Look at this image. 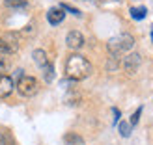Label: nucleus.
Segmentation results:
<instances>
[{"label": "nucleus", "instance_id": "nucleus-1", "mask_svg": "<svg viewBox=\"0 0 153 145\" xmlns=\"http://www.w3.org/2000/svg\"><path fill=\"white\" fill-rule=\"evenodd\" d=\"M91 74V63L80 54H71L65 62V76L73 82H80Z\"/></svg>", "mask_w": 153, "mask_h": 145}, {"label": "nucleus", "instance_id": "nucleus-2", "mask_svg": "<svg viewBox=\"0 0 153 145\" xmlns=\"http://www.w3.org/2000/svg\"><path fill=\"white\" fill-rule=\"evenodd\" d=\"M134 47V37L131 34H120L116 37H112V39L106 43V49H108L110 56H121V54H127V52H131Z\"/></svg>", "mask_w": 153, "mask_h": 145}, {"label": "nucleus", "instance_id": "nucleus-3", "mask_svg": "<svg viewBox=\"0 0 153 145\" xmlns=\"http://www.w3.org/2000/svg\"><path fill=\"white\" fill-rule=\"evenodd\" d=\"M19 34L15 32H7L4 35H0V54L4 56H10L13 52L19 50Z\"/></svg>", "mask_w": 153, "mask_h": 145}, {"label": "nucleus", "instance_id": "nucleus-4", "mask_svg": "<svg viewBox=\"0 0 153 145\" xmlns=\"http://www.w3.org/2000/svg\"><path fill=\"white\" fill-rule=\"evenodd\" d=\"M39 89V84L34 76H25L22 74L21 78L17 80V91L22 95V97H34Z\"/></svg>", "mask_w": 153, "mask_h": 145}, {"label": "nucleus", "instance_id": "nucleus-5", "mask_svg": "<svg viewBox=\"0 0 153 145\" xmlns=\"http://www.w3.org/2000/svg\"><path fill=\"white\" fill-rule=\"evenodd\" d=\"M140 63H142V58H140V54H136V52H131V54H127L123 58V69H125L127 74H134L140 69Z\"/></svg>", "mask_w": 153, "mask_h": 145}, {"label": "nucleus", "instance_id": "nucleus-6", "mask_svg": "<svg viewBox=\"0 0 153 145\" xmlns=\"http://www.w3.org/2000/svg\"><path fill=\"white\" fill-rule=\"evenodd\" d=\"M65 43H67V47H69L71 50H79V49L84 47V35L80 32H76V30H73V32L67 34Z\"/></svg>", "mask_w": 153, "mask_h": 145}, {"label": "nucleus", "instance_id": "nucleus-7", "mask_svg": "<svg viewBox=\"0 0 153 145\" xmlns=\"http://www.w3.org/2000/svg\"><path fill=\"white\" fill-rule=\"evenodd\" d=\"M13 88H15V84H13V78H11V76L0 74V99L10 97L11 91H13Z\"/></svg>", "mask_w": 153, "mask_h": 145}, {"label": "nucleus", "instance_id": "nucleus-8", "mask_svg": "<svg viewBox=\"0 0 153 145\" xmlns=\"http://www.w3.org/2000/svg\"><path fill=\"white\" fill-rule=\"evenodd\" d=\"M64 17H65V13H64L62 7H52V10H49V11H47V21L51 22L52 26L60 24V22L64 21Z\"/></svg>", "mask_w": 153, "mask_h": 145}, {"label": "nucleus", "instance_id": "nucleus-9", "mask_svg": "<svg viewBox=\"0 0 153 145\" xmlns=\"http://www.w3.org/2000/svg\"><path fill=\"white\" fill-rule=\"evenodd\" d=\"M32 58H34V62H36V65L39 67V69H45V67L51 63L49 58H47V52L41 50V49H36V50L32 52Z\"/></svg>", "mask_w": 153, "mask_h": 145}, {"label": "nucleus", "instance_id": "nucleus-10", "mask_svg": "<svg viewBox=\"0 0 153 145\" xmlns=\"http://www.w3.org/2000/svg\"><path fill=\"white\" fill-rule=\"evenodd\" d=\"M64 141H65V145H82V143H84L82 136L75 134V132H67V134L64 136Z\"/></svg>", "mask_w": 153, "mask_h": 145}, {"label": "nucleus", "instance_id": "nucleus-11", "mask_svg": "<svg viewBox=\"0 0 153 145\" xmlns=\"http://www.w3.org/2000/svg\"><path fill=\"white\" fill-rule=\"evenodd\" d=\"M146 13H148V10L144 6H140V7H131V17L134 21H142L144 17H146Z\"/></svg>", "mask_w": 153, "mask_h": 145}, {"label": "nucleus", "instance_id": "nucleus-12", "mask_svg": "<svg viewBox=\"0 0 153 145\" xmlns=\"http://www.w3.org/2000/svg\"><path fill=\"white\" fill-rule=\"evenodd\" d=\"M43 73H45V80H47V82H52V78H54V67H52V63H49L47 67H45Z\"/></svg>", "mask_w": 153, "mask_h": 145}, {"label": "nucleus", "instance_id": "nucleus-13", "mask_svg": "<svg viewBox=\"0 0 153 145\" xmlns=\"http://www.w3.org/2000/svg\"><path fill=\"white\" fill-rule=\"evenodd\" d=\"M120 134L123 136V138H129V136H131V125L129 123H120Z\"/></svg>", "mask_w": 153, "mask_h": 145}, {"label": "nucleus", "instance_id": "nucleus-14", "mask_svg": "<svg viewBox=\"0 0 153 145\" xmlns=\"http://www.w3.org/2000/svg\"><path fill=\"white\" fill-rule=\"evenodd\" d=\"M118 67H120V60H118V56H110L108 63H106V69H108V71H114V69H118Z\"/></svg>", "mask_w": 153, "mask_h": 145}, {"label": "nucleus", "instance_id": "nucleus-15", "mask_svg": "<svg viewBox=\"0 0 153 145\" xmlns=\"http://www.w3.org/2000/svg\"><path fill=\"white\" fill-rule=\"evenodd\" d=\"M6 6L7 7H25L26 0H6Z\"/></svg>", "mask_w": 153, "mask_h": 145}, {"label": "nucleus", "instance_id": "nucleus-16", "mask_svg": "<svg viewBox=\"0 0 153 145\" xmlns=\"http://www.w3.org/2000/svg\"><path fill=\"white\" fill-rule=\"evenodd\" d=\"M140 116H142V106H140V108H136V112H134L133 116H131V123H129V125H131V127H134L136 123H138Z\"/></svg>", "mask_w": 153, "mask_h": 145}, {"label": "nucleus", "instance_id": "nucleus-17", "mask_svg": "<svg viewBox=\"0 0 153 145\" xmlns=\"http://www.w3.org/2000/svg\"><path fill=\"white\" fill-rule=\"evenodd\" d=\"M62 10L64 11H69V13H73V15H76V17H80V11L79 10H76V7H73V6H67V4H62Z\"/></svg>", "mask_w": 153, "mask_h": 145}, {"label": "nucleus", "instance_id": "nucleus-18", "mask_svg": "<svg viewBox=\"0 0 153 145\" xmlns=\"http://www.w3.org/2000/svg\"><path fill=\"white\" fill-rule=\"evenodd\" d=\"M7 69V60L4 58V54H0V73H4Z\"/></svg>", "mask_w": 153, "mask_h": 145}, {"label": "nucleus", "instance_id": "nucleus-19", "mask_svg": "<svg viewBox=\"0 0 153 145\" xmlns=\"http://www.w3.org/2000/svg\"><path fill=\"white\" fill-rule=\"evenodd\" d=\"M0 145H13V143H11V140L7 138L6 134H2V132H0Z\"/></svg>", "mask_w": 153, "mask_h": 145}, {"label": "nucleus", "instance_id": "nucleus-20", "mask_svg": "<svg viewBox=\"0 0 153 145\" xmlns=\"http://www.w3.org/2000/svg\"><path fill=\"white\" fill-rule=\"evenodd\" d=\"M112 112H114V123H118V121H120V110H118V108H114Z\"/></svg>", "mask_w": 153, "mask_h": 145}, {"label": "nucleus", "instance_id": "nucleus-21", "mask_svg": "<svg viewBox=\"0 0 153 145\" xmlns=\"http://www.w3.org/2000/svg\"><path fill=\"white\" fill-rule=\"evenodd\" d=\"M151 39H153V24H151Z\"/></svg>", "mask_w": 153, "mask_h": 145}]
</instances>
